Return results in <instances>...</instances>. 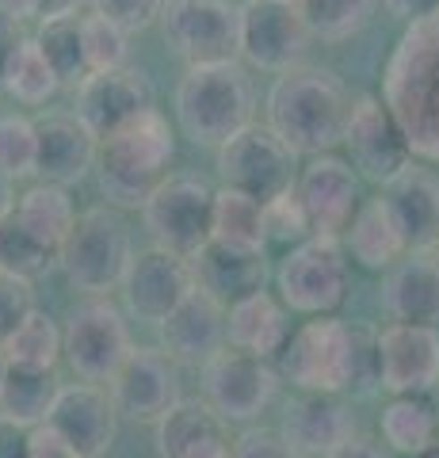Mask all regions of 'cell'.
<instances>
[{
  "label": "cell",
  "instance_id": "484cf974",
  "mask_svg": "<svg viewBox=\"0 0 439 458\" xmlns=\"http://www.w3.org/2000/svg\"><path fill=\"white\" fill-rule=\"evenodd\" d=\"M161 458H230V428L207 401H176L157 420Z\"/></svg>",
  "mask_w": 439,
  "mask_h": 458
},
{
  "label": "cell",
  "instance_id": "bcb514c9",
  "mask_svg": "<svg viewBox=\"0 0 439 458\" xmlns=\"http://www.w3.org/2000/svg\"><path fill=\"white\" fill-rule=\"evenodd\" d=\"M382 4L405 23H417L424 16H432V12H439V0H382Z\"/></svg>",
  "mask_w": 439,
  "mask_h": 458
},
{
  "label": "cell",
  "instance_id": "1f68e13d",
  "mask_svg": "<svg viewBox=\"0 0 439 458\" xmlns=\"http://www.w3.org/2000/svg\"><path fill=\"white\" fill-rule=\"evenodd\" d=\"M12 214H16V222L27 233L54 252L62 249V241L77 218L73 199H69V191L58 188V183H35V188H27L16 203H12Z\"/></svg>",
  "mask_w": 439,
  "mask_h": 458
},
{
  "label": "cell",
  "instance_id": "ab89813d",
  "mask_svg": "<svg viewBox=\"0 0 439 458\" xmlns=\"http://www.w3.org/2000/svg\"><path fill=\"white\" fill-rule=\"evenodd\" d=\"M35 172V119L4 114L0 119V176L8 183Z\"/></svg>",
  "mask_w": 439,
  "mask_h": 458
},
{
  "label": "cell",
  "instance_id": "f5cc1de1",
  "mask_svg": "<svg viewBox=\"0 0 439 458\" xmlns=\"http://www.w3.org/2000/svg\"><path fill=\"white\" fill-rule=\"evenodd\" d=\"M12 203H16V199H12V183L0 176V218H4V214L12 210Z\"/></svg>",
  "mask_w": 439,
  "mask_h": 458
},
{
  "label": "cell",
  "instance_id": "e0dca14e",
  "mask_svg": "<svg viewBox=\"0 0 439 458\" xmlns=\"http://www.w3.org/2000/svg\"><path fill=\"white\" fill-rule=\"evenodd\" d=\"M294 195L309 218V233L314 237H333L348 229L351 214L359 207V188H356V172L348 161H340L333 153L309 157V165L294 180Z\"/></svg>",
  "mask_w": 439,
  "mask_h": 458
},
{
  "label": "cell",
  "instance_id": "8992f818",
  "mask_svg": "<svg viewBox=\"0 0 439 458\" xmlns=\"http://www.w3.org/2000/svg\"><path fill=\"white\" fill-rule=\"evenodd\" d=\"M131 229L111 207H92L73 218V229L65 233L58 249V264L65 279L77 291L92 298H107L122 286V276L131 267Z\"/></svg>",
  "mask_w": 439,
  "mask_h": 458
},
{
  "label": "cell",
  "instance_id": "c3c4849f",
  "mask_svg": "<svg viewBox=\"0 0 439 458\" xmlns=\"http://www.w3.org/2000/svg\"><path fill=\"white\" fill-rule=\"evenodd\" d=\"M325 458H390L386 451L378 447V443L371 439H359V436H351L348 443H340V447L333 454H325Z\"/></svg>",
  "mask_w": 439,
  "mask_h": 458
},
{
  "label": "cell",
  "instance_id": "8d00e7d4",
  "mask_svg": "<svg viewBox=\"0 0 439 458\" xmlns=\"http://www.w3.org/2000/svg\"><path fill=\"white\" fill-rule=\"evenodd\" d=\"M54 264H58V252L46 249L42 241H35V237L16 222V214L8 210L4 218H0V271H8V276H16V279L35 283L38 276H46Z\"/></svg>",
  "mask_w": 439,
  "mask_h": 458
},
{
  "label": "cell",
  "instance_id": "4fadbf2b",
  "mask_svg": "<svg viewBox=\"0 0 439 458\" xmlns=\"http://www.w3.org/2000/svg\"><path fill=\"white\" fill-rule=\"evenodd\" d=\"M344 146L351 153V168H359V176L378 183V188L393 183L413 165V153H409L401 126L393 123L386 104L375 96H359L351 104L348 126H344Z\"/></svg>",
  "mask_w": 439,
  "mask_h": 458
},
{
  "label": "cell",
  "instance_id": "f907efd6",
  "mask_svg": "<svg viewBox=\"0 0 439 458\" xmlns=\"http://www.w3.org/2000/svg\"><path fill=\"white\" fill-rule=\"evenodd\" d=\"M0 20L16 27L27 20H38V0H0Z\"/></svg>",
  "mask_w": 439,
  "mask_h": 458
},
{
  "label": "cell",
  "instance_id": "8fae6325",
  "mask_svg": "<svg viewBox=\"0 0 439 458\" xmlns=\"http://www.w3.org/2000/svg\"><path fill=\"white\" fill-rule=\"evenodd\" d=\"M131 328L115 302L107 298H89L84 306L73 310L65 333H62V355L69 370L80 382L104 386L115 378V370L122 367V360L131 355Z\"/></svg>",
  "mask_w": 439,
  "mask_h": 458
},
{
  "label": "cell",
  "instance_id": "4dcf8cb0",
  "mask_svg": "<svg viewBox=\"0 0 439 458\" xmlns=\"http://www.w3.org/2000/svg\"><path fill=\"white\" fill-rule=\"evenodd\" d=\"M62 382L54 370H27V367H8L4 382H0V420L16 428H38L46 424L54 397H58Z\"/></svg>",
  "mask_w": 439,
  "mask_h": 458
},
{
  "label": "cell",
  "instance_id": "ffe728a7",
  "mask_svg": "<svg viewBox=\"0 0 439 458\" xmlns=\"http://www.w3.org/2000/svg\"><path fill=\"white\" fill-rule=\"evenodd\" d=\"M46 424L80 458H104L111 451V443H115V436H119L115 401H111V394L104 390V386H92V382L62 386L58 397H54V409H50Z\"/></svg>",
  "mask_w": 439,
  "mask_h": 458
},
{
  "label": "cell",
  "instance_id": "5b68a950",
  "mask_svg": "<svg viewBox=\"0 0 439 458\" xmlns=\"http://www.w3.org/2000/svg\"><path fill=\"white\" fill-rule=\"evenodd\" d=\"M252 84L237 62L195 65L176 89V123L195 146H225L237 131L252 123Z\"/></svg>",
  "mask_w": 439,
  "mask_h": 458
},
{
  "label": "cell",
  "instance_id": "2e32d148",
  "mask_svg": "<svg viewBox=\"0 0 439 458\" xmlns=\"http://www.w3.org/2000/svg\"><path fill=\"white\" fill-rule=\"evenodd\" d=\"M378 386L386 394H432L439 386V328L398 325L375 336Z\"/></svg>",
  "mask_w": 439,
  "mask_h": 458
},
{
  "label": "cell",
  "instance_id": "9c48e42d",
  "mask_svg": "<svg viewBox=\"0 0 439 458\" xmlns=\"http://www.w3.org/2000/svg\"><path fill=\"white\" fill-rule=\"evenodd\" d=\"M141 218L153 237V249H165L191 260L210 241V218H215V191L195 176H165L153 195L141 203Z\"/></svg>",
  "mask_w": 439,
  "mask_h": 458
},
{
  "label": "cell",
  "instance_id": "f1b7e54d",
  "mask_svg": "<svg viewBox=\"0 0 439 458\" xmlns=\"http://www.w3.org/2000/svg\"><path fill=\"white\" fill-rule=\"evenodd\" d=\"M344 237H348V252L371 271L393 267L409 252L401 225H398V218H393V210L382 195L367 199V203L356 207Z\"/></svg>",
  "mask_w": 439,
  "mask_h": 458
},
{
  "label": "cell",
  "instance_id": "816d5d0a",
  "mask_svg": "<svg viewBox=\"0 0 439 458\" xmlns=\"http://www.w3.org/2000/svg\"><path fill=\"white\" fill-rule=\"evenodd\" d=\"M84 0H38V20H65L77 16V8Z\"/></svg>",
  "mask_w": 439,
  "mask_h": 458
},
{
  "label": "cell",
  "instance_id": "681fc988",
  "mask_svg": "<svg viewBox=\"0 0 439 458\" xmlns=\"http://www.w3.org/2000/svg\"><path fill=\"white\" fill-rule=\"evenodd\" d=\"M23 451H27V432L0 420V458H23Z\"/></svg>",
  "mask_w": 439,
  "mask_h": 458
},
{
  "label": "cell",
  "instance_id": "7dc6e473",
  "mask_svg": "<svg viewBox=\"0 0 439 458\" xmlns=\"http://www.w3.org/2000/svg\"><path fill=\"white\" fill-rule=\"evenodd\" d=\"M20 27L16 23H8V20H0V92H4V73H8V65H12V54L20 50Z\"/></svg>",
  "mask_w": 439,
  "mask_h": 458
},
{
  "label": "cell",
  "instance_id": "f35d334b",
  "mask_svg": "<svg viewBox=\"0 0 439 458\" xmlns=\"http://www.w3.org/2000/svg\"><path fill=\"white\" fill-rule=\"evenodd\" d=\"M80 50L89 73H107V69L126 65V31H119L115 23H107L104 16H84L80 20Z\"/></svg>",
  "mask_w": 439,
  "mask_h": 458
},
{
  "label": "cell",
  "instance_id": "30bf717a",
  "mask_svg": "<svg viewBox=\"0 0 439 458\" xmlns=\"http://www.w3.org/2000/svg\"><path fill=\"white\" fill-rule=\"evenodd\" d=\"M218 172L225 188L257 199L260 207L287 195L294 188V180H299L294 153L260 123H249L225 146H218Z\"/></svg>",
  "mask_w": 439,
  "mask_h": 458
},
{
  "label": "cell",
  "instance_id": "11a10c76",
  "mask_svg": "<svg viewBox=\"0 0 439 458\" xmlns=\"http://www.w3.org/2000/svg\"><path fill=\"white\" fill-rule=\"evenodd\" d=\"M4 370H8V360H4V352H0V382H4Z\"/></svg>",
  "mask_w": 439,
  "mask_h": 458
},
{
  "label": "cell",
  "instance_id": "52a82bcc",
  "mask_svg": "<svg viewBox=\"0 0 439 458\" xmlns=\"http://www.w3.org/2000/svg\"><path fill=\"white\" fill-rule=\"evenodd\" d=\"M161 31L188 69L230 65L241 57V4L233 0H165Z\"/></svg>",
  "mask_w": 439,
  "mask_h": 458
},
{
  "label": "cell",
  "instance_id": "ac0fdd59",
  "mask_svg": "<svg viewBox=\"0 0 439 458\" xmlns=\"http://www.w3.org/2000/svg\"><path fill=\"white\" fill-rule=\"evenodd\" d=\"M149 107H153L149 77L134 65H119V69H107V73H89L77 84V111L73 114L89 126L92 138L100 141Z\"/></svg>",
  "mask_w": 439,
  "mask_h": 458
},
{
  "label": "cell",
  "instance_id": "836d02e7",
  "mask_svg": "<svg viewBox=\"0 0 439 458\" xmlns=\"http://www.w3.org/2000/svg\"><path fill=\"white\" fill-rule=\"evenodd\" d=\"M0 352H4L8 367L54 370L58 360H62V328H58V321H54L50 313L31 310L16 333L0 344Z\"/></svg>",
  "mask_w": 439,
  "mask_h": 458
},
{
  "label": "cell",
  "instance_id": "f546056e",
  "mask_svg": "<svg viewBox=\"0 0 439 458\" xmlns=\"http://www.w3.org/2000/svg\"><path fill=\"white\" fill-rule=\"evenodd\" d=\"M378 432H382L386 451L413 458L420 451L435 447V439H439L435 405L428 401V394H398L386 409H382Z\"/></svg>",
  "mask_w": 439,
  "mask_h": 458
},
{
  "label": "cell",
  "instance_id": "7bdbcfd3",
  "mask_svg": "<svg viewBox=\"0 0 439 458\" xmlns=\"http://www.w3.org/2000/svg\"><path fill=\"white\" fill-rule=\"evenodd\" d=\"M161 4L165 0H92L96 16L115 23L119 31H126V35L146 31V27L161 16Z\"/></svg>",
  "mask_w": 439,
  "mask_h": 458
},
{
  "label": "cell",
  "instance_id": "3957f363",
  "mask_svg": "<svg viewBox=\"0 0 439 458\" xmlns=\"http://www.w3.org/2000/svg\"><path fill=\"white\" fill-rule=\"evenodd\" d=\"M351 114L348 89L329 69L294 65L267 92V131L294 157H321L344 141Z\"/></svg>",
  "mask_w": 439,
  "mask_h": 458
},
{
  "label": "cell",
  "instance_id": "e575fe53",
  "mask_svg": "<svg viewBox=\"0 0 439 458\" xmlns=\"http://www.w3.org/2000/svg\"><path fill=\"white\" fill-rule=\"evenodd\" d=\"M294 8H299L309 38L340 42L359 35L375 20L378 0H294Z\"/></svg>",
  "mask_w": 439,
  "mask_h": 458
},
{
  "label": "cell",
  "instance_id": "6f0895ef",
  "mask_svg": "<svg viewBox=\"0 0 439 458\" xmlns=\"http://www.w3.org/2000/svg\"><path fill=\"white\" fill-rule=\"evenodd\" d=\"M287 4H294V0H287Z\"/></svg>",
  "mask_w": 439,
  "mask_h": 458
},
{
  "label": "cell",
  "instance_id": "d6a6232c",
  "mask_svg": "<svg viewBox=\"0 0 439 458\" xmlns=\"http://www.w3.org/2000/svg\"><path fill=\"white\" fill-rule=\"evenodd\" d=\"M210 241H218V245H233V249L264 252V245H267V237H264V207L257 203V199L230 191V188L215 191Z\"/></svg>",
  "mask_w": 439,
  "mask_h": 458
},
{
  "label": "cell",
  "instance_id": "db71d44e",
  "mask_svg": "<svg viewBox=\"0 0 439 458\" xmlns=\"http://www.w3.org/2000/svg\"><path fill=\"white\" fill-rule=\"evenodd\" d=\"M413 458H439V443H435V447H428V451H420V454H413Z\"/></svg>",
  "mask_w": 439,
  "mask_h": 458
},
{
  "label": "cell",
  "instance_id": "7a4b0ae2",
  "mask_svg": "<svg viewBox=\"0 0 439 458\" xmlns=\"http://www.w3.org/2000/svg\"><path fill=\"white\" fill-rule=\"evenodd\" d=\"M275 375L302 394H344L378 386L375 340L336 318H309L279 348Z\"/></svg>",
  "mask_w": 439,
  "mask_h": 458
},
{
  "label": "cell",
  "instance_id": "603a6c76",
  "mask_svg": "<svg viewBox=\"0 0 439 458\" xmlns=\"http://www.w3.org/2000/svg\"><path fill=\"white\" fill-rule=\"evenodd\" d=\"M279 436L299 458H325L356 436V420L340 394H302L299 401H291Z\"/></svg>",
  "mask_w": 439,
  "mask_h": 458
},
{
  "label": "cell",
  "instance_id": "74e56055",
  "mask_svg": "<svg viewBox=\"0 0 439 458\" xmlns=\"http://www.w3.org/2000/svg\"><path fill=\"white\" fill-rule=\"evenodd\" d=\"M62 84H58V77H54V69L46 65V57L38 54L35 38H23L20 50L12 54L8 73H4V92L12 99H20V104H27V107H38V104H46Z\"/></svg>",
  "mask_w": 439,
  "mask_h": 458
},
{
  "label": "cell",
  "instance_id": "277c9868",
  "mask_svg": "<svg viewBox=\"0 0 439 458\" xmlns=\"http://www.w3.org/2000/svg\"><path fill=\"white\" fill-rule=\"evenodd\" d=\"M173 126L168 119L149 107L138 119L119 126L115 134L100 138L96 149V180L107 199V207L115 210H134L153 195V188L168 176V161H173Z\"/></svg>",
  "mask_w": 439,
  "mask_h": 458
},
{
  "label": "cell",
  "instance_id": "d4e9b609",
  "mask_svg": "<svg viewBox=\"0 0 439 458\" xmlns=\"http://www.w3.org/2000/svg\"><path fill=\"white\" fill-rule=\"evenodd\" d=\"M188 264L195 276V291L210 294L218 306H233L241 298L264 291V279H267L264 252L218 245V241H207Z\"/></svg>",
  "mask_w": 439,
  "mask_h": 458
},
{
  "label": "cell",
  "instance_id": "f6af8a7d",
  "mask_svg": "<svg viewBox=\"0 0 439 458\" xmlns=\"http://www.w3.org/2000/svg\"><path fill=\"white\" fill-rule=\"evenodd\" d=\"M23 458H80L69 443L54 432L50 424H38V428H27V451Z\"/></svg>",
  "mask_w": 439,
  "mask_h": 458
},
{
  "label": "cell",
  "instance_id": "b9f144b4",
  "mask_svg": "<svg viewBox=\"0 0 439 458\" xmlns=\"http://www.w3.org/2000/svg\"><path fill=\"white\" fill-rule=\"evenodd\" d=\"M31 310H35V286L27 279L0 271V344L16 333Z\"/></svg>",
  "mask_w": 439,
  "mask_h": 458
},
{
  "label": "cell",
  "instance_id": "44dd1931",
  "mask_svg": "<svg viewBox=\"0 0 439 458\" xmlns=\"http://www.w3.org/2000/svg\"><path fill=\"white\" fill-rule=\"evenodd\" d=\"M157 328L161 352L168 360L183 367H203L225 348V306H218L203 291H191Z\"/></svg>",
  "mask_w": 439,
  "mask_h": 458
},
{
  "label": "cell",
  "instance_id": "680465c9",
  "mask_svg": "<svg viewBox=\"0 0 439 458\" xmlns=\"http://www.w3.org/2000/svg\"><path fill=\"white\" fill-rule=\"evenodd\" d=\"M435 443H439V439H435Z\"/></svg>",
  "mask_w": 439,
  "mask_h": 458
},
{
  "label": "cell",
  "instance_id": "9f6ffc18",
  "mask_svg": "<svg viewBox=\"0 0 439 458\" xmlns=\"http://www.w3.org/2000/svg\"><path fill=\"white\" fill-rule=\"evenodd\" d=\"M432 252H435V260H439V241H435V249H432Z\"/></svg>",
  "mask_w": 439,
  "mask_h": 458
},
{
  "label": "cell",
  "instance_id": "ee69618b",
  "mask_svg": "<svg viewBox=\"0 0 439 458\" xmlns=\"http://www.w3.org/2000/svg\"><path fill=\"white\" fill-rule=\"evenodd\" d=\"M230 458H299V454H294L291 443L279 432H272V428H252V432H245L233 443Z\"/></svg>",
  "mask_w": 439,
  "mask_h": 458
},
{
  "label": "cell",
  "instance_id": "60d3db41",
  "mask_svg": "<svg viewBox=\"0 0 439 458\" xmlns=\"http://www.w3.org/2000/svg\"><path fill=\"white\" fill-rule=\"evenodd\" d=\"M264 237L267 241H279V245H302L306 237H314L309 233V218H306V210L299 203V195H294V188L287 195H279L272 199V203H264Z\"/></svg>",
  "mask_w": 439,
  "mask_h": 458
},
{
  "label": "cell",
  "instance_id": "cb8c5ba5",
  "mask_svg": "<svg viewBox=\"0 0 439 458\" xmlns=\"http://www.w3.org/2000/svg\"><path fill=\"white\" fill-rule=\"evenodd\" d=\"M382 306L398 325L439 328V260L432 249L405 252L382 283Z\"/></svg>",
  "mask_w": 439,
  "mask_h": 458
},
{
  "label": "cell",
  "instance_id": "9a60e30c",
  "mask_svg": "<svg viewBox=\"0 0 439 458\" xmlns=\"http://www.w3.org/2000/svg\"><path fill=\"white\" fill-rule=\"evenodd\" d=\"M107 386L115 412L138 424H157L180 401L176 363L157 348H131V355L122 360V367Z\"/></svg>",
  "mask_w": 439,
  "mask_h": 458
},
{
  "label": "cell",
  "instance_id": "6da1fadb",
  "mask_svg": "<svg viewBox=\"0 0 439 458\" xmlns=\"http://www.w3.org/2000/svg\"><path fill=\"white\" fill-rule=\"evenodd\" d=\"M382 104L409 141V153L439 161V12L409 23L382 73Z\"/></svg>",
  "mask_w": 439,
  "mask_h": 458
},
{
  "label": "cell",
  "instance_id": "ba28073f",
  "mask_svg": "<svg viewBox=\"0 0 439 458\" xmlns=\"http://www.w3.org/2000/svg\"><path fill=\"white\" fill-rule=\"evenodd\" d=\"M279 302L306 318H333L348 298V260L340 241L306 237L294 245L275 271Z\"/></svg>",
  "mask_w": 439,
  "mask_h": 458
},
{
  "label": "cell",
  "instance_id": "7c38bea8",
  "mask_svg": "<svg viewBox=\"0 0 439 458\" xmlns=\"http://www.w3.org/2000/svg\"><path fill=\"white\" fill-rule=\"evenodd\" d=\"M279 375L267 360L222 348L215 360L203 363V401L225 424H249L272 405Z\"/></svg>",
  "mask_w": 439,
  "mask_h": 458
},
{
  "label": "cell",
  "instance_id": "5bb4252c",
  "mask_svg": "<svg viewBox=\"0 0 439 458\" xmlns=\"http://www.w3.org/2000/svg\"><path fill=\"white\" fill-rule=\"evenodd\" d=\"M309 31L299 8L287 0H249L241 4V57L267 73H287L302 65Z\"/></svg>",
  "mask_w": 439,
  "mask_h": 458
},
{
  "label": "cell",
  "instance_id": "d590c367",
  "mask_svg": "<svg viewBox=\"0 0 439 458\" xmlns=\"http://www.w3.org/2000/svg\"><path fill=\"white\" fill-rule=\"evenodd\" d=\"M38 54L46 57V65L54 69L58 84H80L89 77L84 65V50H80V20L65 16V20H42L38 35H35Z\"/></svg>",
  "mask_w": 439,
  "mask_h": 458
},
{
  "label": "cell",
  "instance_id": "83f0119b",
  "mask_svg": "<svg viewBox=\"0 0 439 458\" xmlns=\"http://www.w3.org/2000/svg\"><path fill=\"white\" fill-rule=\"evenodd\" d=\"M398 218L409 252L417 249H435L439 241V176L428 168L409 165L393 183H386L382 195Z\"/></svg>",
  "mask_w": 439,
  "mask_h": 458
},
{
  "label": "cell",
  "instance_id": "4316f807",
  "mask_svg": "<svg viewBox=\"0 0 439 458\" xmlns=\"http://www.w3.org/2000/svg\"><path fill=\"white\" fill-rule=\"evenodd\" d=\"M287 336H291L287 310L267 291H257L233 306H225V348L272 363L279 348L287 344Z\"/></svg>",
  "mask_w": 439,
  "mask_h": 458
},
{
  "label": "cell",
  "instance_id": "7402d4cb",
  "mask_svg": "<svg viewBox=\"0 0 439 458\" xmlns=\"http://www.w3.org/2000/svg\"><path fill=\"white\" fill-rule=\"evenodd\" d=\"M100 141L84 126L77 114H42L35 119V172L42 183H69L84 180L96 165Z\"/></svg>",
  "mask_w": 439,
  "mask_h": 458
},
{
  "label": "cell",
  "instance_id": "d6986e66",
  "mask_svg": "<svg viewBox=\"0 0 439 458\" xmlns=\"http://www.w3.org/2000/svg\"><path fill=\"white\" fill-rule=\"evenodd\" d=\"M119 291L134 318L161 325L195 291V276L191 264L180 260V256L165 249H146L131 256V267H126Z\"/></svg>",
  "mask_w": 439,
  "mask_h": 458
}]
</instances>
